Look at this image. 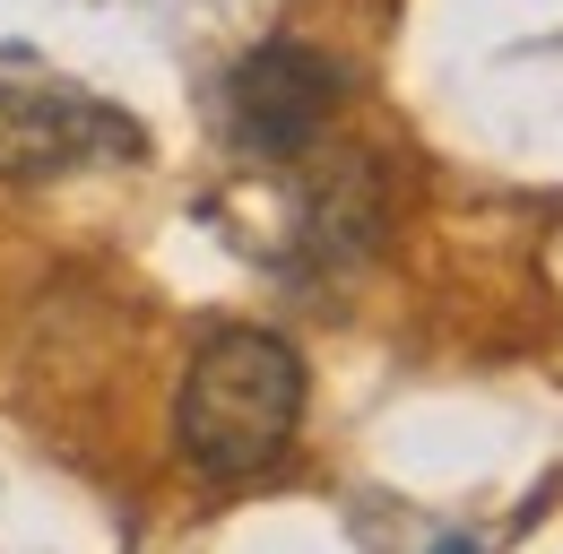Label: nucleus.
I'll use <instances>...</instances> for the list:
<instances>
[{"label":"nucleus","instance_id":"obj_1","mask_svg":"<svg viewBox=\"0 0 563 554\" xmlns=\"http://www.w3.org/2000/svg\"><path fill=\"white\" fill-rule=\"evenodd\" d=\"M303 424V355L278 330H209L183 390H174V442L209 485H243L278 468Z\"/></svg>","mask_w":563,"mask_h":554},{"label":"nucleus","instance_id":"obj_2","mask_svg":"<svg viewBox=\"0 0 563 554\" xmlns=\"http://www.w3.org/2000/svg\"><path fill=\"white\" fill-rule=\"evenodd\" d=\"M147 131L104 104V96H78V87H26V78H0V182L35 191V182H62L87 165H140Z\"/></svg>","mask_w":563,"mask_h":554},{"label":"nucleus","instance_id":"obj_3","mask_svg":"<svg viewBox=\"0 0 563 554\" xmlns=\"http://www.w3.org/2000/svg\"><path fill=\"white\" fill-rule=\"evenodd\" d=\"M339 96H347V69L330 62L321 44H295V35H269V44H252L234 78H225V131L243 156H303L312 138L330 131V113H339Z\"/></svg>","mask_w":563,"mask_h":554},{"label":"nucleus","instance_id":"obj_4","mask_svg":"<svg viewBox=\"0 0 563 554\" xmlns=\"http://www.w3.org/2000/svg\"><path fill=\"white\" fill-rule=\"evenodd\" d=\"M303 243L321 261H364L382 234H390V182H382V156L373 147H339L312 182H303Z\"/></svg>","mask_w":563,"mask_h":554},{"label":"nucleus","instance_id":"obj_5","mask_svg":"<svg viewBox=\"0 0 563 554\" xmlns=\"http://www.w3.org/2000/svg\"><path fill=\"white\" fill-rule=\"evenodd\" d=\"M433 554H486V546H477V538H442Z\"/></svg>","mask_w":563,"mask_h":554}]
</instances>
